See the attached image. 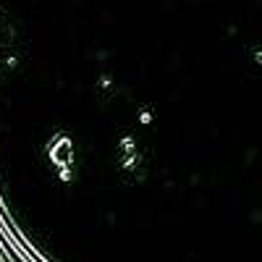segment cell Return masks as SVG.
<instances>
[{"mask_svg": "<svg viewBox=\"0 0 262 262\" xmlns=\"http://www.w3.org/2000/svg\"><path fill=\"white\" fill-rule=\"evenodd\" d=\"M71 155H74V147H71L69 139H60V142L53 147V160H55L58 165H69V163H71Z\"/></svg>", "mask_w": 262, "mask_h": 262, "instance_id": "1", "label": "cell"}]
</instances>
